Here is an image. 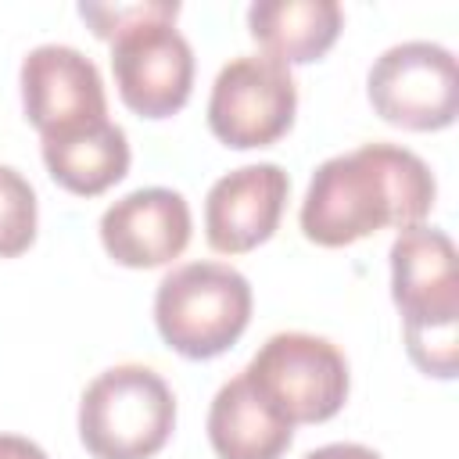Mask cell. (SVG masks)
<instances>
[{
    "label": "cell",
    "instance_id": "6da1fadb",
    "mask_svg": "<svg viewBox=\"0 0 459 459\" xmlns=\"http://www.w3.org/2000/svg\"><path fill=\"white\" fill-rule=\"evenodd\" d=\"M437 197L430 165L398 143H362L326 158L301 201V233L319 247H348L377 230L420 226Z\"/></svg>",
    "mask_w": 459,
    "mask_h": 459
},
{
    "label": "cell",
    "instance_id": "7a4b0ae2",
    "mask_svg": "<svg viewBox=\"0 0 459 459\" xmlns=\"http://www.w3.org/2000/svg\"><path fill=\"white\" fill-rule=\"evenodd\" d=\"M391 298L402 312L409 359L437 380L459 369V258L437 226H409L391 244Z\"/></svg>",
    "mask_w": 459,
    "mask_h": 459
},
{
    "label": "cell",
    "instance_id": "3957f363",
    "mask_svg": "<svg viewBox=\"0 0 459 459\" xmlns=\"http://www.w3.org/2000/svg\"><path fill=\"white\" fill-rule=\"evenodd\" d=\"M172 427V387L140 362L97 373L79 398V441L93 459H154Z\"/></svg>",
    "mask_w": 459,
    "mask_h": 459
},
{
    "label": "cell",
    "instance_id": "277c9868",
    "mask_svg": "<svg viewBox=\"0 0 459 459\" xmlns=\"http://www.w3.org/2000/svg\"><path fill=\"white\" fill-rule=\"evenodd\" d=\"M251 283L226 262H186L165 273L154 290V323L161 341L183 359H215L230 351L251 323Z\"/></svg>",
    "mask_w": 459,
    "mask_h": 459
},
{
    "label": "cell",
    "instance_id": "5b68a950",
    "mask_svg": "<svg viewBox=\"0 0 459 459\" xmlns=\"http://www.w3.org/2000/svg\"><path fill=\"white\" fill-rule=\"evenodd\" d=\"M258 398L290 427L326 423L348 402V359L344 351L316 333L283 330L273 333L255 359L240 369Z\"/></svg>",
    "mask_w": 459,
    "mask_h": 459
},
{
    "label": "cell",
    "instance_id": "8992f818",
    "mask_svg": "<svg viewBox=\"0 0 459 459\" xmlns=\"http://www.w3.org/2000/svg\"><path fill=\"white\" fill-rule=\"evenodd\" d=\"M366 93L373 111L398 129L434 133L459 115V65L455 54L430 39H405L387 47L369 75Z\"/></svg>",
    "mask_w": 459,
    "mask_h": 459
},
{
    "label": "cell",
    "instance_id": "52a82bcc",
    "mask_svg": "<svg viewBox=\"0 0 459 459\" xmlns=\"http://www.w3.org/2000/svg\"><path fill=\"white\" fill-rule=\"evenodd\" d=\"M298 86L283 61L240 54L219 68L208 93V129L233 151L269 147L294 126Z\"/></svg>",
    "mask_w": 459,
    "mask_h": 459
},
{
    "label": "cell",
    "instance_id": "ba28073f",
    "mask_svg": "<svg viewBox=\"0 0 459 459\" xmlns=\"http://www.w3.org/2000/svg\"><path fill=\"white\" fill-rule=\"evenodd\" d=\"M111 72L118 97L140 118L176 115L194 90V50L176 18H151L111 39Z\"/></svg>",
    "mask_w": 459,
    "mask_h": 459
},
{
    "label": "cell",
    "instance_id": "9c48e42d",
    "mask_svg": "<svg viewBox=\"0 0 459 459\" xmlns=\"http://www.w3.org/2000/svg\"><path fill=\"white\" fill-rule=\"evenodd\" d=\"M22 108L39 140L68 136L108 118V97L97 65L65 43L32 47L18 72Z\"/></svg>",
    "mask_w": 459,
    "mask_h": 459
},
{
    "label": "cell",
    "instance_id": "30bf717a",
    "mask_svg": "<svg viewBox=\"0 0 459 459\" xmlns=\"http://www.w3.org/2000/svg\"><path fill=\"white\" fill-rule=\"evenodd\" d=\"M290 179L276 161L240 165L212 183L204 197V237L219 255H244L265 244L283 215Z\"/></svg>",
    "mask_w": 459,
    "mask_h": 459
},
{
    "label": "cell",
    "instance_id": "8fae6325",
    "mask_svg": "<svg viewBox=\"0 0 459 459\" xmlns=\"http://www.w3.org/2000/svg\"><path fill=\"white\" fill-rule=\"evenodd\" d=\"M100 244L126 269H158L190 244V204L179 190L140 186L100 215Z\"/></svg>",
    "mask_w": 459,
    "mask_h": 459
},
{
    "label": "cell",
    "instance_id": "7c38bea8",
    "mask_svg": "<svg viewBox=\"0 0 459 459\" xmlns=\"http://www.w3.org/2000/svg\"><path fill=\"white\" fill-rule=\"evenodd\" d=\"M341 25L337 0H258L247 7L251 39L283 65L319 61L337 43Z\"/></svg>",
    "mask_w": 459,
    "mask_h": 459
},
{
    "label": "cell",
    "instance_id": "4fadbf2b",
    "mask_svg": "<svg viewBox=\"0 0 459 459\" xmlns=\"http://www.w3.org/2000/svg\"><path fill=\"white\" fill-rule=\"evenodd\" d=\"M290 437L294 427L258 398L244 373L215 391L208 409V441L219 459H280L290 448Z\"/></svg>",
    "mask_w": 459,
    "mask_h": 459
},
{
    "label": "cell",
    "instance_id": "5bb4252c",
    "mask_svg": "<svg viewBox=\"0 0 459 459\" xmlns=\"http://www.w3.org/2000/svg\"><path fill=\"white\" fill-rule=\"evenodd\" d=\"M43 161L57 186L75 197H97L129 172V140L122 126L104 118L68 136L43 140Z\"/></svg>",
    "mask_w": 459,
    "mask_h": 459
},
{
    "label": "cell",
    "instance_id": "9a60e30c",
    "mask_svg": "<svg viewBox=\"0 0 459 459\" xmlns=\"http://www.w3.org/2000/svg\"><path fill=\"white\" fill-rule=\"evenodd\" d=\"M36 240V190L32 183L0 165V258H18Z\"/></svg>",
    "mask_w": 459,
    "mask_h": 459
},
{
    "label": "cell",
    "instance_id": "2e32d148",
    "mask_svg": "<svg viewBox=\"0 0 459 459\" xmlns=\"http://www.w3.org/2000/svg\"><path fill=\"white\" fill-rule=\"evenodd\" d=\"M179 4L176 0H136V4H79V18L93 29L100 39H115L122 29L151 22V18H176Z\"/></svg>",
    "mask_w": 459,
    "mask_h": 459
},
{
    "label": "cell",
    "instance_id": "e0dca14e",
    "mask_svg": "<svg viewBox=\"0 0 459 459\" xmlns=\"http://www.w3.org/2000/svg\"><path fill=\"white\" fill-rule=\"evenodd\" d=\"M305 459H384V455L366 445H355V441H333V445L305 452Z\"/></svg>",
    "mask_w": 459,
    "mask_h": 459
},
{
    "label": "cell",
    "instance_id": "ac0fdd59",
    "mask_svg": "<svg viewBox=\"0 0 459 459\" xmlns=\"http://www.w3.org/2000/svg\"><path fill=\"white\" fill-rule=\"evenodd\" d=\"M0 459H47V452L22 434H0Z\"/></svg>",
    "mask_w": 459,
    "mask_h": 459
}]
</instances>
